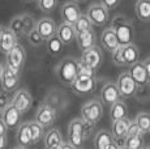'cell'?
Segmentation results:
<instances>
[{
    "label": "cell",
    "mask_w": 150,
    "mask_h": 149,
    "mask_svg": "<svg viewBox=\"0 0 150 149\" xmlns=\"http://www.w3.org/2000/svg\"><path fill=\"white\" fill-rule=\"evenodd\" d=\"M94 124L85 122L82 118H74L71 120L68 126V140L72 145H74L77 149L82 145L83 140L90 135V131L93 130Z\"/></svg>",
    "instance_id": "cell-1"
},
{
    "label": "cell",
    "mask_w": 150,
    "mask_h": 149,
    "mask_svg": "<svg viewBox=\"0 0 150 149\" xmlns=\"http://www.w3.org/2000/svg\"><path fill=\"white\" fill-rule=\"evenodd\" d=\"M111 28L115 30L117 38H119L120 45L125 46L133 42V37H134V29H133V24L128 17L123 16V15H117L114 17L112 20V25Z\"/></svg>",
    "instance_id": "cell-2"
},
{
    "label": "cell",
    "mask_w": 150,
    "mask_h": 149,
    "mask_svg": "<svg viewBox=\"0 0 150 149\" xmlns=\"http://www.w3.org/2000/svg\"><path fill=\"white\" fill-rule=\"evenodd\" d=\"M56 76L64 85L71 87L79 76V60L74 58H64L56 68Z\"/></svg>",
    "instance_id": "cell-3"
},
{
    "label": "cell",
    "mask_w": 150,
    "mask_h": 149,
    "mask_svg": "<svg viewBox=\"0 0 150 149\" xmlns=\"http://www.w3.org/2000/svg\"><path fill=\"white\" fill-rule=\"evenodd\" d=\"M103 115V107L99 101H89L81 107V118L85 122L90 123V124L96 126Z\"/></svg>",
    "instance_id": "cell-4"
},
{
    "label": "cell",
    "mask_w": 150,
    "mask_h": 149,
    "mask_svg": "<svg viewBox=\"0 0 150 149\" xmlns=\"http://www.w3.org/2000/svg\"><path fill=\"white\" fill-rule=\"evenodd\" d=\"M86 15L90 18L91 24H93L94 26H105L110 18L108 9L102 3H94V4H91L90 7L88 8Z\"/></svg>",
    "instance_id": "cell-5"
},
{
    "label": "cell",
    "mask_w": 150,
    "mask_h": 149,
    "mask_svg": "<svg viewBox=\"0 0 150 149\" xmlns=\"http://www.w3.org/2000/svg\"><path fill=\"white\" fill-rule=\"evenodd\" d=\"M97 80L96 76H83V74H79L71 85V89L73 93L79 94V96H85V94L91 93L96 89Z\"/></svg>",
    "instance_id": "cell-6"
},
{
    "label": "cell",
    "mask_w": 150,
    "mask_h": 149,
    "mask_svg": "<svg viewBox=\"0 0 150 149\" xmlns=\"http://www.w3.org/2000/svg\"><path fill=\"white\" fill-rule=\"evenodd\" d=\"M116 85L119 88V92L123 98H131V97H133L136 94L137 87H138L137 82L132 77V74L129 73V71L128 72H123L117 77Z\"/></svg>",
    "instance_id": "cell-7"
},
{
    "label": "cell",
    "mask_w": 150,
    "mask_h": 149,
    "mask_svg": "<svg viewBox=\"0 0 150 149\" xmlns=\"http://www.w3.org/2000/svg\"><path fill=\"white\" fill-rule=\"evenodd\" d=\"M20 82V72L13 68H11L8 64L4 65V71H3V76L0 80L1 84V89L5 93H11L14 89H17Z\"/></svg>",
    "instance_id": "cell-8"
},
{
    "label": "cell",
    "mask_w": 150,
    "mask_h": 149,
    "mask_svg": "<svg viewBox=\"0 0 150 149\" xmlns=\"http://www.w3.org/2000/svg\"><path fill=\"white\" fill-rule=\"evenodd\" d=\"M25 60H26V51H25V48L21 45L17 43L7 54V63L5 64H8L11 68L20 72L25 64Z\"/></svg>",
    "instance_id": "cell-9"
},
{
    "label": "cell",
    "mask_w": 150,
    "mask_h": 149,
    "mask_svg": "<svg viewBox=\"0 0 150 149\" xmlns=\"http://www.w3.org/2000/svg\"><path fill=\"white\" fill-rule=\"evenodd\" d=\"M34 120H37L43 127H50L56 120V110L51 105H47V104L39 105L38 110L35 113V119Z\"/></svg>",
    "instance_id": "cell-10"
},
{
    "label": "cell",
    "mask_w": 150,
    "mask_h": 149,
    "mask_svg": "<svg viewBox=\"0 0 150 149\" xmlns=\"http://www.w3.org/2000/svg\"><path fill=\"white\" fill-rule=\"evenodd\" d=\"M102 60H103V55H102V50L97 46H93V47L88 48V50L82 51V55H81V62L85 63L86 65L91 67L93 70H98L102 64Z\"/></svg>",
    "instance_id": "cell-11"
},
{
    "label": "cell",
    "mask_w": 150,
    "mask_h": 149,
    "mask_svg": "<svg viewBox=\"0 0 150 149\" xmlns=\"http://www.w3.org/2000/svg\"><path fill=\"white\" fill-rule=\"evenodd\" d=\"M3 120H4L5 126L8 127V130H17L18 128V123H20V119H21V111L14 106L12 102L5 107V110L3 111L1 116H0Z\"/></svg>",
    "instance_id": "cell-12"
},
{
    "label": "cell",
    "mask_w": 150,
    "mask_h": 149,
    "mask_svg": "<svg viewBox=\"0 0 150 149\" xmlns=\"http://www.w3.org/2000/svg\"><path fill=\"white\" fill-rule=\"evenodd\" d=\"M100 99H102L103 104L108 105V106L114 105L115 102L123 99L116 82H107V84L103 85L102 90H100Z\"/></svg>",
    "instance_id": "cell-13"
},
{
    "label": "cell",
    "mask_w": 150,
    "mask_h": 149,
    "mask_svg": "<svg viewBox=\"0 0 150 149\" xmlns=\"http://www.w3.org/2000/svg\"><path fill=\"white\" fill-rule=\"evenodd\" d=\"M60 13H62V18L64 22L73 25L74 22L79 20V17L82 15L80 7L77 5L76 1H65L60 8Z\"/></svg>",
    "instance_id": "cell-14"
},
{
    "label": "cell",
    "mask_w": 150,
    "mask_h": 149,
    "mask_svg": "<svg viewBox=\"0 0 150 149\" xmlns=\"http://www.w3.org/2000/svg\"><path fill=\"white\" fill-rule=\"evenodd\" d=\"M12 104L21 111V114H25L30 110L31 105H33V97L25 89H20L18 92H16L12 98Z\"/></svg>",
    "instance_id": "cell-15"
},
{
    "label": "cell",
    "mask_w": 150,
    "mask_h": 149,
    "mask_svg": "<svg viewBox=\"0 0 150 149\" xmlns=\"http://www.w3.org/2000/svg\"><path fill=\"white\" fill-rule=\"evenodd\" d=\"M17 38L18 37L14 34V31L8 28H3V31L0 34V51L7 55L11 50L17 45Z\"/></svg>",
    "instance_id": "cell-16"
},
{
    "label": "cell",
    "mask_w": 150,
    "mask_h": 149,
    "mask_svg": "<svg viewBox=\"0 0 150 149\" xmlns=\"http://www.w3.org/2000/svg\"><path fill=\"white\" fill-rule=\"evenodd\" d=\"M100 43H102V47L105 48L108 53H114L117 47L120 46L119 38H117L116 33L112 28H107L102 31V35H100Z\"/></svg>",
    "instance_id": "cell-17"
},
{
    "label": "cell",
    "mask_w": 150,
    "mask_h": 149,
    "mask_svg": "<svg viewBox=\"0 0 150 149\" xmlns=\"http://www.w3.org/2000/svg\"><path fill=\"white\" fill-rule=\"evenodd\" d=\"M37 29H38V31L41 33L43 39L47 41V39L52 38L54 35H56L57 25L52 18H50V17H45V18H41L38 22H37Z\"/></svg>",
    "instance_id": "cell-18"
},
{
    "label": "cell",
    "mask_w": 150,
    "mask_h": 149,
    "mask_svg": "<svg viewBox=\"0 0 150 149\" xmlns=\"http://www.w3.org/2000/svg\"><path fill=\"white\" fill-rule=\"evenodd\" d=\"M129 73L132 74V77H133V80L137 82L138 87H145L150 81L144 62H137V63H134L133 65H131Z\"/></svg>",
    "instance_id": "cell-19"
},
{
    "label": "cell",
    "mask_w": 150,
    "mask_h": 149,
    "mask_svg": "<svg viewBox=\"0 0 150 149\" xmlns=\"http://www.w3.org/2000/svg\"><path fill=\"white\" fill-rule=\"evenodd\" d=\"M56 35L62 39L64 45H69V43H72L73 41H76L77 33H76V30H74L73 25L63 21V24H60L59 26H57Z\"/></svg>",
    "instance_id": "cell-20"
},
{
    "label": "cell",
    "mask_w": 150,
    "mask_h": 149,
    "mask_svg": "<svg viewBox=\"0 0 150 149\" xmlns=\"http://www.w3.org/2000/svg\"><path fill=\"white\" fill-rule=\"evenodd\" d=\"M76 41H77L80 50H82V51L88 50V48L96 46V42H97L96 31L93 29H89L86 31H82V33H79L76 37Z\"/></svg>",
    "instance_id": "cell-21"
},
{
    "label": "cell",
    "mask_w": 150,
    "mask_h": 149,
    "mask_svg": "<svg viewBox=\"0 0 150 149\" xmlns=\"http://www.w3.org/2000/svg\"><path fill=\"white\" fill-rule=\"evenodd\" d=\"M131 122L132 120H129L128 118L114 120L112 122V130H111L112 135H114V139H116V140L125 139L128 130H129V126H131Z\"/></svg>",
    "instance_id": "cell-22"
},
{
    "label": "cell",
    "mask_w": 150,
    "mask_h": 149,
    "mask_svg": "<svg viewBox=\"0 0 150 149\" xmlns=\"http://www.w3.org/2000/svg\"><path fill=\"white\" fill-rule=\"evenodd\" d=\"M17 141H18V145H22V147L33 145L30 123H22L18 126V128H17Z\"/></svg>",
    "instance_id": "cell-23"
},
{
    "label": "cell",
    "mask_w": 150,
    "mask_h": 149,
    "mask_svg": "<svg viewBox=\"0 0 150 149\" xmlns=\"http://www.w3.org/2000/svg\"><path fill=\"white\" fill-rule=\"evenodd\" d=\"M123 46V45H122ZM123 53H124V60H125V65H133L134 63L140 62V50L136 45L129 43L123 46Z\"/></svg>",
    "instance_id": "cell-24"
},
{
    "label": "cell",
    "mask_w": 150,
    "mask_h": 149,
    "mask_svg": "<svg viewBox=\"0 0 150 149\" xmlns=\"http://www.w3.org/2000/svg\"><path fill=\"white\" fill-rule=\"evenodd\" d=\"M134 12L140 21H150V0H137L134 4Z\"/></svg>",
    "instance_id": "cell-25"
},
{
    "label": "cell",
    "mask_w": 150,
    "mask_h": 149,
    "mask_svg": "<svg viewBox=\"0 0 150 149\" xmlns=\"http://www.w3.org/2000/svg\"><path fill=\"white\" fill-rule=\"evenodd\" d=\"M114 141V135L110 131L100 130L94 137V148L96 149H107L108 145Z\"/></svg>",
    "instance_id": "cell-26"
},
{
    "label": "cell",
    "mask_w": 150,
    "mask_h": 149,
    "mask_svg": "<svg viewBox=\"0 0 150 149\" xmlns=\"http://www.w3.org/2000/svg\"><path fill=\"white\" fill-rule=\"evenodd\" d=\"M110 116H111L112 122H114V120L128 118V106H127V104L123 101V99H120V101L115 102L114 105H111Z\"/></svg>",
    "instance_id": "cell-27"
},
{
    "label": "cell",
    "mask_w": 150,
    "mask_h": 149,
    "mask_svg": "<svg viewBox=\"0 0 150 149\" xmlns=\"http://www.w3.org/2000/svg\"><path fill=\"white\" fill-rule=\"evenodd\" d=\"M9 28L14 31V34H16L18 38L26 35L28 31H26V22H25V15L14 16L13 18L11 20Z\"/></svg>",
    "instance_id": "cell-28"
},
{
    "label": "cell",
    "mask_w": 150,
    "mask_h": 149,
    "mask_svg": "<svg viewBox=\"0 0 150 149\" xmlns=\"http://www.w3.org/2000/svg\"><path fill=\"white\" fill-rule=\"evenodd\" d=\"M57 144H63V136L57 128H51L45 135V147L57 145Z\"/></svg>",
    "instance_id": "cell-29"
},
{
    "label": "cell",
    "mask_w": 150,
    "mask_h": 149,
    "mask_svg": "<svg viewBox=\"0 0 150 149\" xmlns=\"http://www.w3.org/2000/svg\"><path fill=\"white\" fill-rule=\"evenodd\" d=\"M124 148L127 149H145L144 148V135L127 136L124 139Z\"/></svg>",
    "instance_id": "cell-30"
},
{
    "label": "cell",
    "mask_w": 150,
    "mask_h": 149,
    "mask_svg": "<svg viewBox=\"0 0 150 149\" xmlns=\"http://www.w3.org/2000/svg\"><path fill=\"white\" fill-rule=\"evenodd\" d=\"M134 122L138 124L141 132H142L144 135L150 132V114L149 113H145V111H142V113L137 114Z\"/></svg>",
    "instance_id": "cell-31"
},
{
    "label": "cell",
    "mask_w": 150,
    "mask_h": 149,
    "mask_svg": "<svg viewBox=\"0 0 150 149\" xmlns=\"http://www.w3.org/2000/svg\"><path fill=\"white\" fill-rule=\"evenodd\" d=\"M74 26V30H76V33H82V31H86L89 29H93L94 25L91 24L90 18L88 17V15H81L79 17V20H77L76 22L73 24Z\"/></svg>",
    "instance_id": "cell-32"
},
{
    "label": "cell",
    "mask_w": 150,
    "mask_h": 149,
    "mask_svg": "<svg viewBox=\"0 0 150 149\" xmlns=\"http://www.w3.org/2000/svg\"><path fill=\"white\" fill-rule=\"evenodd\" d=\"M63 46H64V43H63V41L57 35H54L52 38L47 39V50L54 56L60 54V51L63 50Z\"/></svg>",
    "instance_id": "cell-33"
},
{
    "label": "cell",
    "mask_w": 150,
    "mask_h": 149,
    "mask_svg": "<svg viewBox=\"0 0 150 149\" xmlns=\"http://www.w3.org/2000/svg\"><path fill=\"white\" fill-rule=\"evenodd\" d=\"M30 123V128H31V136H33V144H37L38 141L45 137V127L42 124H39L37 120H33Z\"/></svg>",
    "instance_id": "cell-34"
},
{
    "label": "cell",
    "mask_w": 150,
    "mask_h": 149,
    "mask_svg": "<svg viewBox=\"0 0 150 149\" xmlns=\"http://www.w3.org/2000/svg\"><path fill=\"white\" fill-rule=\"evenodd\" d=\"M59 0H38V7L42 12L45 13H51L56 9Z\"/></svg>",
    "instance_id": "cell-35"
},
{
    "label": "cell",
    "mask_w": 150,
    "mask_h": 149,
    "mask_svg": "<svg viewBox=\"0 0 150 149\" xmlns=\"http://www.w3.org/2000/svg\"><path fill=\"white\" fill-rule=\"evenodd\" d=\"M28 42L30 43L31 46H34V47H37V46H39V45H42V42L45 41L43 39V37L41 35V33L38 31V29L37 28H34L31 31H29L28 33Z\"/></svg>",
    "instance_id": "cell-36"
},
{
    "label": "cell",
    "mask_w": 150,
    "mask_h": 149,
    "mask_svg": "<svg viewBox=\"0 0 150 149\" xmlns=\"http://www.w3.org/2000/svg\"><path fill=\"white\" fill-rule=\"evenodd\" d=\"M112 62H114V64L119 65V67L125 65V60H124V53H123V46L122 45H120L119 47L112 53Z\"/></svg>",
    "instance_id": "cell-37"
},
{
    "label": "cell",
    "mask_w": 150,
    "mask_h": 149,
    "mask_svg": "<svg viewBox=\"0 0 150 149\" xmlns=\"http://www.w3.org/2000/svg\"><path fill=\"white\" fill-rule=\"evenodd\" d=\"M96 70H93L91 67L86 65L85 63H82L81 60H79V74H83V76H96Z\"/></svg>",
    "instance_id": "cell-38"
},
{
    "label": "cell",
    "mask_w": 150,
    "mask_h": 149,
    "mask_svg": "<svg viewBox=\"0 0 150 149\" xmlns=\"http://www.w3.org/2000/svg\"><path fill=\"white\" fill-rule=\"evenodd\" d=\"M9 104H11V101H9L8 94L5 93V92H1V93H0V116H1L3 111L5 110V107H7Z\"/></svg>",
    "instance_id": "cell-39"
},
{
    "label": "cell",
    "mask_w": 150,
    "mask_h": 149,
    "mask_svg": "<svg viewBox=\"0 0 150 149\" xmlns=\"http://www.w3.org/2000/svg\"><path fill=\"white\" fill-rule=\"evenodd\" d=\"M136 135H144V133L141 132L138 124L133 120V122H131V126H129V130H128V133H127V136H136Z\"/></svg>",
    "instance_id": "cell-40"
},
{
    "label": "cell",
    "mask_w": 150,
    "mask_h": 149,
    "mask_svg": "<svg viewBox=\"0 0 150 149\" xmlns=\"http://www.w3.org/2000/svg\"><path fill=\"white\" fill-rule=\"evenodd\" d=\"M100 3L110 11V9H115L120 4V0H100Z\"/></svg>",
    "instance_id": "cell-41"
},
{
    "label": "cell",
    "mask_w": 150,
    "mask_h": 149,
    "mask_svg": "<svg viewBox=\"0 0 150 149\" xmlns=\"http://www.w3.org/2000/svg\"><path fill=\"white\" fill-rule=\"evenodd\" d=\"M8 133V127L5 126L4 120L0 118V136H7Z\"/></svg>",
    "instance_id": "cell-42"
},
{
    "label": "cell",
    "mask_w": 150,
    "mask_h": 149,
    "mask_svg": "<svg viewBox=\"0 0 150 149\" xmlns=\"http://www.w3.org/2000/svg\"><path fill=\"white\" fill-rule=\"evenodd\" d=\"M144 64H145V68H146V72H148V76H149V80H150V56L146 58L144 60Z\"/></svg>",
    "instance_id": "cell-43"
},
{
    "label": "cell",
    "mask_w": 150,
    "mask_h": 149,
    "mask_svg": "<svg viewBox=\"0 0 150 149\" xmlns=\"http://www.w3.org/2000/svg\"><path fill=\"white\" fill-rule=\"evenodd\" d=\"M7 147V136H0V149H5Z\"/></svg>",
    "instance_id": "cell-44"
},
{
    "label": "cell",
    "mask_w": 150,
    "mask_h": 149,
    "mask_svg": "<svg viewBox=\"0 0 150 149\" xmlns=\"http://www.w3.org/2000/svg\"><path fill=\"white\" fill-rule=\"evenodd\" d=\"M107 149H122V148H120V145L114 140V141H112L111 144L108 145V148H107Z\"/></svg>",
    "instance_id": "cell-45"
},
{
    "label": "cell",
    "mask_w": 150,
    "mask_h": 149,
    "mask_svg": "<svg viewBox=\"0 0 150 149\" xmlns=\"http://www.w3.org/2000/svg\"><path fill=\"white\" fill-rule=\"evenodd\" d=\"M62 149H77L76 147H74V145H72L71 143H64V144H63V147H62Z\"/></svg>",
    "instance_id": "cell-46"
},
{
    "label": "cell",
    "mask_w": 150,
    "mask_h": 149,
    "mask_svg": "<svg viewBox=\"0 0 150 149\" xmlns=\"http://www.w3.org/2000/svg\"><path fill=\"white\" fill-rule=\"evenodd\" d=\"M64 144V143H63ZM63 144H57V145H50V147H45V149H62Z\"/></svg>",
    "instance_id": "cell-47"
},
{
    "label": "cell",
    "mask_w": 150,
    "mask_h": 149,
    "mask_svg": "<svg viewBox=\"0 0 150 149\" xmlns=\"http://www.w3.org/2000/svg\"><path fill=\"white\" fill-rule=\"evenodd\" d=\"M3 71H4V65L0 63V80H1V76H3Z\"/></svg>",
    "instance_id": "cell-48"
},
{
    "label": "cell",
    "mask_w": 150,
    "mask_h": 149,
    "mask_svg": "<svg viewBox=\"0 0 150 149\" xmlns=\"http://www.w3.org/2000/svg\"><path fill=\"white\" fill-rule=\"evenodd\" d=\"M13 149H26V147H22V145H18V147L13 148Z\"/></svg>",
    "instance_id": "cell-49"
},
{
    "label": "cell",
    "mask_w": 150,
    "mask_h": 149,
    "mask_svg": "<svg viewBox=\"0 0 150 149\" xmlns=\"http://www.w3.org/2000/svg\"><path fill=\"white\" fill-rule=\"evenodd\" d=\"M76 3H85V1H88V0H74Z\"/></svg>",
    "instance_id": "cell-50"
},
{
    "label": "cell",
    "mask_w": 150,
    "mask_h": 149,
    "mask_svg": "<svg viewBox=\"0 0 150 149\" xmlns=\"http://www.w3.org/2000/svg\"><path fill=\"white\" fill-rule=\"evenodd\" d=\"M22 1H25V3H30V1H35V0H22Z\"/></svg>",
    "instance_id": "cell-51"
},
{
    "label": "cell",
    "mask_w": 150,
    "mask_h": 149,
    "mask_svg": "<svg viewBox=\"0 0 150 149\" xmlns=\"http://www.w3.org/2000/svg\"><path fill=\"white\" fill-rule=\"evenodd\" d=\"M1 31H3V28H1V26H0V34H1Z\"/></svg>",
    "instance_id": "cell-52"
},
{
    "label": "cell",
    "mask_w": 150,
    "mask_h": 149,
    "mask_svg": "<svg viewBox=\"0 0 150 149\" xmlns=\"http://www.w3.org/2000/svg\"><path fill=\"white\" fill-rule=\"evenodd\" d=\"M145 149H150V145H149V147H146V148H145Z\"/></svg>",
    "instance_id": "cell-53"
},
{
    "label": "cell",
    "mask_w": 150,
    "mask_h": 149,
    "mask_svg": "<svg viewBox=\"0 0 150 149\" xmlns=\"http://www.w3.org/2000/svg\"><path fill=\"white\" fill-rule=\"evenodd\" d=\"M122 149H127V148H124V147H123V148H122Z\"/></svg>",
    "instance_id": "cell-54"
}]
</instances>
